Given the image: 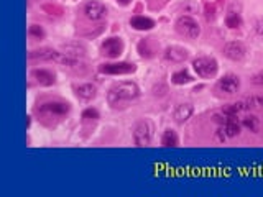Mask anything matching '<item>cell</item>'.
<instances>
[{"mask_svg": "<svg viewBox=\"0 0 263 197\" xmlns=\"http://www.w3.org/2000/svg\"><path fill=\"white\" fill-rule=\"evenodd\" d=\"M140 95V89L135 82L130 81H122L117 82L108 89L107 92V102L110 104L112 107L117 108L124 104H128L132 100H135Z\"/></svg>", "mask_w": 263, "mask_h": 197, "instance_id": "obj_1", "label": "cell"}, {"mask_svg": "<svg viewBox=\"0 0 263 197\" xmlns=\"http://www.w3.org/2000/svg\"><path fill=\"white\" fill-rule=\"evenodd\" d=\"M193 69L199 77L211 79L217 74L219 64H217V61L211 56H199L193 61Z\"/></svg>", "mask_w": 263, "mask_h": 197, "instance_id": "obj_2", "label": "cell"}, {"mask_svg": "<svg viewBox=\"0 0 263 197\" xmlns=\"http://www.w3.org/2000/svg\"><path fill=\"white\" fill-rule=\"evenodd\" d=\"M176 30L179 35L186 36V38H191V40L198 38V36L201 35V27H199V23L189 15L179 16L176 20Z\"/></svg>", "mask_w": 263, "mask_h": 197, "instance_id": "obj_3", "label": "cell"}, {"mask_svg": "<svg viewBox=\"0 0 263 197\" xmlns=\"http://www.w3.org/2000/svg\"><path fill=\"white\" fill-rule=\"evenodd\" d=\"M135 146H148L152 141V123L148 120H140L133 128Z\"/></svg>", "mask_w": 263, "mask_h": 197, "instance_id": "obj_4", "label": "cell"}, {"mask_svg": "<svg viewBox=\"0 0 263 197\" xmlns=\"http://www.w3.org/2000/svg\"><path fill=\"white\" fill-rule=\"evenodd\" d=\"M101 53L104 54V56L110 58V60L119 58L120 54L124 53V41L120 38H117V36L104 40L102 45H101Z\"/></svg>", "mask_w": 263, "mask_h": 197, "instance_id": "obj_5", "label": "cell"}, {"mask_svg": "<svg viewBox=\"0 0 263 197\" xmlns=\"http://www.w3.org/2000/svg\"><path fill=\"white\" fill-rule=\"evenodd\" d=\"M217 91L224 92V94H235L240 89V79L235 74H227V76L220 77L216 84Z\"/></svg>", "mask_w": 263, "mask_h": 197, "instance_id": "obj_6", "label": "cell"}, {"mask_svg": "<svg viewBox=\"0 0 263 197\" xmlns=\"http://www.w3.org/2000/svg\"><path fill=\"white\" fill-rule=\"evenodd\" d=\"M84 15L93 22H97V20H102L107 16V8L97 0H89L84 5Z\"/></svg>", "mask_w": 263, "mask_h": 197, "instance_id": "obj_7", "label": "cell"}, {"mask_svg": "<svg viewBox=\"0 0 263 197\" xmlns=\"http://www.w3.org/2000/svg\"><path fill=\"white\" fill-rule=\"evenodd\" d=\"M40 114H45L48 117H62L69 112V104L64 102H46V104H41L38 107Z\"/></svg>", "mask_w": 263, "mask_h": 197, "instance_id": "obj_8", "label": "cell"}, {"mask_svg": "<svg viewBox=\"0 0 263 197\" xmlns=\"http://www.w3.org/2000/svg\"><path fill=\"white\" fill-rule=\"evenodd\" d=\"M224 54L231 61H242L247 54V48L240 43V41H229L224 46Z\"/></svg>", "mask_w": 263, "mask_h": 197, "instance_id": "obj_9", "label": "cell"}, {"mask_svg": "<svg viewBox=\"0 0 263 197\" xmlns=\"http://www.w3.org/2000/svg\"><path fill=\"white\" fill-rule=\"evenodd\" d=\"M137 68L130 62H115V64H102L101 73L104 74H130Z\"/></svg>", "mask_w": 263, "mask_h": 197, "instance_id": "obj_10", "label": "cell"}, {"mask_svg": "<svg viewBox=\"0 0 263 197\" xmlns=\"http://www.w3.org/2000/svg\"><path fill=\"white\" fill-rule=\"evenodd\" d=\"M165 60L171 62H183L187 60V49H185L183 46H168L165 49Z\"/></svg>", "mask_w": 263, "mask_h": 197, "instance_id": "obj_11", "label": "cell"}, {"mask_svg": "<svg viewBox=\"0 0 263 197\" xmlns=\"http://www.w3.org/2000/svg\"><path fill=\"white\" fill-rule=\"evenodd\" d=\"M130 27L135 28L139 31H147V30H152L155 27V22L152 18H147V16H141V15H137V16H132L130 18Z\"/></svg>", "mask_w": 263, "mask_h": 197, "instance_id": "obj_12", "label": "cell"}, {"mask_svg": "<svg viewBox=\"0 0 263 197\" xmlns=\"http://www.w3.org/2000/svg\"><path fill=\"white\" fill-rule=\"evenodd\" d=\"M191 115H193V106L191 104H181V106L176 107V110H174V120L178 121V123H185L186 120L191 119Z\"/></svg>", "mask_w": 263, "mask_h": 197, "instance_id": "obj_13", "label": "cell"}, {"mask_svg": "<svg viewBox=\"0 0 263 197\" xmlns=\"http://www.w3.org/2000/svg\"><path fill=\"white\" fill-rule=\"evenodd\" d=\"M33 79H36V82L41 86H53L54 84V74L49 73L48 69H35L31 73Z\"/></svg>", "mask_w": 263, "mask_h": 197, "instance_id": "obj_14", "label": "cell"}, {"mask_svg": "<svg viewBox=\"0 0 263 197\" xmlns=\"http://www.w3.org/2000/svg\"><path fill=\"white\" fill-rule=\"evenodd\" d=\"M61 49H62V53H64V54H68V56H71V58H76V60H79V58H84V54H86V48L82 45H79V43L62 45Z\"/></svg>", "mask_w": 263, "mask_h": 197, "instance_id": "obj_15", "label": "cell"}, {"mask_svg": "<svg viewBox=\"0 0 263 197\" xmlns=\"http://www.w3.org/2000/svg\"><path fill=\"white\" fill-rule=\"evenodd\" d=\"M95 94H97V89H95L94 84H81L76 87V95L79 99L91 100L95 97Z\"/></svg>", "mask_w": 263, "mask_h": 197, "instance_id": "obj_16", "label": "cell"}, {"mask_svg": "<svg viewBox=\"0 0 263 197\" xmlns=\"http://www.w3.org/2000/svg\"><path fill=\"white\" fill-rule=\"evenodd\" d=\"M224 132H225V136H229V138L239 135L240 125H239V121L235 120V117H229V119L224 121Z\"/></svg>", "mask_w": 263, "mask_h": 197, "instance_id": "obj_17", "label": "cell"}, {"mask_svg": "<svg viewBox=\"0 0 263 197\" xmlns=\"http://www.w3.org/2000/svg\"><path fill=\"white\" fill-rule=\"evenodd\" d=\"M171 82L176 84V86H185V84L193 82V77L189 76V73H187V71H178V73L173 74Z\"/></svg>", "mask_w": 263, "mask_h": 197, "instance_id": "obj_18", "label": "cell"}, {"mask_svg": "<svg viewBox=\"0 0 263 197\" xmlns=\"http://www.w3.org/2000/svg\"><path fill=\"white\" fill-rule=\"evenodd\" d=\"M161 145L163 146H178V135L173 130H165L161 136Z\"/></svg>", "mask_w": 263, "mask_h": 197, "instance_id": "obj_19", "label": "cell"}, {"mask_svg": "<svg viewBox=\"0 0 263 197\" xmlns=\"http://www.w3.org/2000/svg\"><path fill=\"white\" fill-rule=\"evenodd\" d=\"M242 125H244L245 128H248L250 132H253V133H257L258 130H260V120H258L255 115L245 117V119L242 120Z\"/></svg>", "mask_w": 263, "mask_h": 197, "instance_id": "obj_20", "label": "cell"}, {"mask_svg": "<svg viewBox=\"0 0 263 197\" xmlns=\"http://www.w3.org/2000/svg\"><path fill=\"white\" fill-rule=\"evenodd\" d=\"M247 106H245L244 102H237V104H231V106H227L224 108V115L227 117H235L237 114H240V112H244Z\"/></svg>", "mask_w": 263, "mask_h": 197, "instance_id": "obj_21", "label": "cell"}, {"mask_svg": "<svg viewBox=\"0 0 263 197\" xmlns=\"http://www.w3.org/2000/svg\"><path fill=\"white\" fill-rule=\"evenodd\" d=\"M225 23H227L229 28L235 30V28L242 27V18H240L239 14H235V12H229V15L225 16Z\"/></svg>", "mask_w": 263, "mask_h": 197, "instance_id": "obj_22", "label": "cell"}, {"mask_svg": "<svg viewBox=\"0 0 263 197\" xmlns=\"http://www.w3.org/2000/svg\"><path fill=\"white\" fill-rule=\"evenodd\" d=\"M28 36L33 40H43L45 36H46V33H45V30L40 25H31V27L28 28Z\"/></svg>", "mask_w": 263, "mask_h": 197, "instance_id": "obj_23", "label": "cell"}, {"mask_svg": "<svg viewBox=\"0 0 263 197\" xmlns=\"http://www.w3.org/2000/svg\"><path fill=\"white\" fill-rule=\"evenodd\" d=\"M82 119L86 120H97L99 119V112L95 108H87V110L82 112Z\"/></svg>", "mask_w": 263, "mask_h": 197, "instance_id": "obj_24", "label": "cell"}, {"mask_svg": "<svg viewBox=\"0 0 263 197\" xmlns=\"http://www.w3.org/2000/svg\"><path fill=\"white\" fill-rule=\"evenodd\" d=\"M253 30H255L258 36H263V16L253 20Z\"/></svg>", "mask_w": 263, "mask_h": 197, "instance_id": "obj_25", "label": "cell"}, {"mask_svg": "<svg viewBox=\"0 0 263 197\" xmlns=\"http://www.w3.org/2000/svg\"><path fill=\"white\" fill-rule=\"evenodd\" d=\"M252 82H253V84H263V76H255Z\"/></svg>", "mask_w": 263, "mask_h": 197, "instance_id": "obj_26", "label": "cell"}, {"mask_svg": "<svg viewBox=\"0 0 263 197\" xmlns=\"http://www.w3.org/2000/svg\"><path fill=\"white\" fill-rule=\"evenodd\" d=\"M120 3H122V5H128V3L132 2V0H119Z\"/></svg>", "mask_w": 263, "mask_h": 197, "instance_id": "obj_27", "label": "cell"}]
</instances>
